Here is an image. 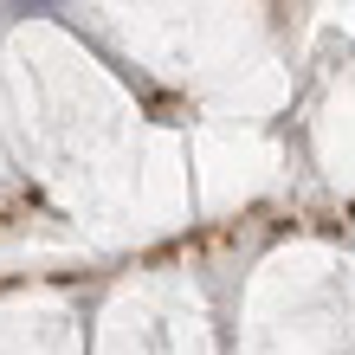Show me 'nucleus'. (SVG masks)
<instances>
[{
    "mask_svg": "<svg viewBox=\"0 0 355 355\" xmlns=\"http://www.w3.org/2000/svg\"><path fill=\"white\" fill-rule=\"evenodd\" d=\"M19 7H33V13H52V7H58V0H19Z\"/></svg>",
    "mask_w": 355,
    "mask_h": 355,
    "instance_id": "f257e3e1",
    "label": "nucleus"
}]
</instances>
